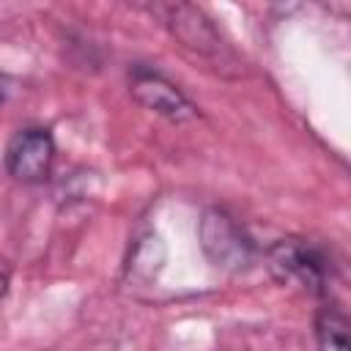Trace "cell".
I'll use <instances>...</instances> for the list:
<instances>
[{
	"instance_id": "cell-1",
	"label": "cell",
	"mask_w": 351,
	"mask_h": 351,
	"mask_svg": "<svg viewBox=\"0 0 351 351\" xmlns=\"http://www.w3.org/2000/svg\"><path fill=\"white\" fill-rule=\"evenodd\" d=\"M197 241L203 255L222 271H247L258 261V244L244 225L225 208L211 206L200 214Z\"/></svg>"
},
{
	"instance_id": "cell-2",
	"label": "cell",
	"mask_w": 351,
	"mask_h": 351,
	"mask_svg": "<svg viewBox=\"0 0 351 351\" xmlns=\"http://www.w3.org/2000/svg\"><path fill=\"white\" fill-rule=\"evenodd\" d=\"M266 269L277 282L299 285L318 296L326 293L329 277H332V261L326 250L296 236L277 239L266 250Z\"/></svg>"
},
{
	"instance_id": "cell-3",
	"label": "cell",
	"mask_w": 351,
	"mask_h": 351,
	"mask_svg": "<svg viewBox=\"0 0 351 351\" xmlns=\"http://www.w3.org/2000/svg\"><path fill=\"white\" fill-rule=\"evenodd\" d=\"M129 90L140 107H145L173 123H184V121H192L200 115L197 104L170 77H165L162 71H156L151 66L134 63L129 69Z\"/></svg>"
},
{
	"instance_id": "cell-4",
	"label": "cell",
	"mask_w": 351,
	"mask_h": 351,
	"mask_svg": "<svg viewBox=\"0 0 351 351\" xmlns=\"http://www.w3.org/2000/svg\"><path fill=\"white\" fill-rule=\"evenodd\" d=\"M151 14H156L162 19V25L170 30V36L181 47L195 52V55H200V58H222L228 52L219 30L206 16V11H200L197 5H189V3H159V5H151Z\"/></svg>"
},
{
	"instance_id": "cell-5",
	"label": "cell",
	"mask_w": 351,
	"mask_h": 351,
	"mask_svg": "<svg viewBox=\"0 0 351 351\" xmlns=\"http://www.w3.org/2000/svg\"><path fill=\"white\" fill-rule=\"evenodd\" d=\"M5 170L22 184H38L49 176L55 162V137L44 126H25L11 134L5 145Z\"/></svg>"
},
{
	"instance_id": "cell-6",
	"label": "cell",
	"mask_w": 351,
	"mask_h": 351,
	"mask_svg": "<svg viewBox=\"0 0 351 351\" xmlns=\"http://www.w3.org/2000/svg\"><path fill=\"white\" fill-rule=\"evenodd\" d=\"M165 261H167V250L162 236L154 230H145L132 241V250L126 258V277L134 282H151L162 271Z\"/></svg>"
},
{
	"instance_id": "cell-7",
	"label": "cell",
	"mask_w": 351,
	"mask_h": 351,
	"mask_svg": "<svg viewBox=\"0 0 351 351\" xmlns=\"http://www.w3.org/2000/svg\"><path fill=\"white\" fill-rule=\"evenodd\" d=\"M315 346L318 351H351V343H348V315L335 304H324L318 307L315 313Z\"/></svg>"
},
{
	"instance_id": "cell-8",
	"label": "cell",
	"mask_w": 351,
	"mask_h": 351,
	"mask_svg": "<svg viewBox=\"0 0 351 351\" xmlns=\"http://www.w3.org/2000/svg\"><path fill=\"white\" fill-rule=\"evenodd\" d=\"M5 93H8V77H5V74H0V104H3Z\"/></svg>"
}]
</instances>
